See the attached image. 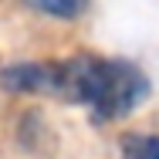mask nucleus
<instances>
[{
	"instance_id": "4",
	"label": "nucleus",
	"mask_w": 159,
	"mask_h": 159,
	"mask_svg": "<svg viewBox=\"0 0 159 159\" xmlns=\"http://www.w3.org/2000/svg\"><path fill=\"white\" fill-rule=\"evenodd\" d=\"M122 159H159V135L156 132L122 135Z\"/></svg>"
},
{
	"instance_id": "2",
	"label": "nucleus",
	"mask_w": 159,
	"mask_h": 159,
	"mask_svg": "<svg viewBox=\"0 0 159 159\" xmlns=\"http://www.w3.org/2000/svg\"><path fill=\"white\" fill-rule=\"evenodd\" d=\"M58 75L61 61H14L0 68V92L7 95H44L58 98Z\"/></svg>"
},
{
	"instance_id": "3",
	"label": "nucleus",
	"mask_w": 159,
	"mask_h": 159,
	"mask_svg": "<svg viewBox=\"0 0 159 159\" xmlns=\"http://www.w3.org/2000/svg\"><path fill=\"white\" fill-rule=\"evenodd\" d=\"M24 3L54 20H78L92 10V0H24Z\"/></svg>"
},
{
	"instance_id": "1",
	"label": "nucleus",
	"mask_w": 159,
	"mask_h": 159,
	"mask_svg": "<svg viewBox=\"0 0 159 159\" xmlns=\"http://www.w3.org/2000/svg\"><path fill=\"white\" fill-rule=\"evenodd\" d=\"M149 95V75L125 58L75 54L61 58L58 102L85 105L98 122H115L135 112Z\"/></svg>"
}]
</instances>
